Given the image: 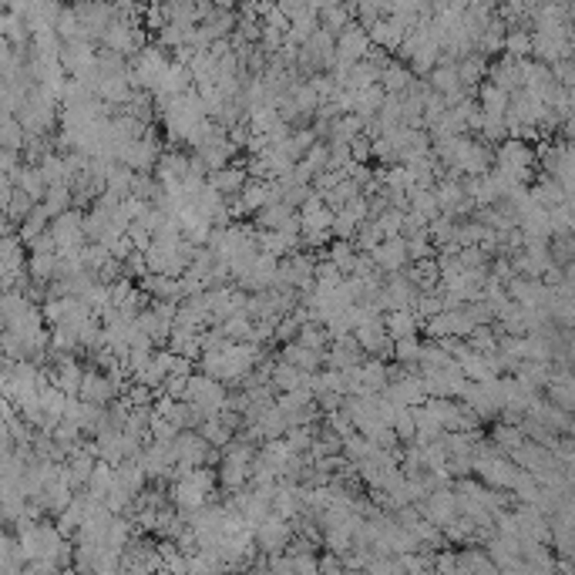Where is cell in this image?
<instances>
[{"label":"cell","mask_w":575,"mask_h":575,"mask_svg":"<svg viewBox=\"0 0 575 575\" xmlns=\"http://www.w3.org/2000/svg\"><path fill=\"white\" fill-rule=\"evenodd\" d=\"M384 326H387V337L394 340V343H401V340L418 337V330H421L424 323L418 320L414 310H397V313H387V317H384Z\"/></svg>","instance_id":"obj_22"},{"label":"cell","mask_w":575,"mask_h":575,"mask_svg":"<svg viewBox=\"0 0 575 575\" xmlns=\"http://www.w3.org/2000/svg\"><path fill=\"white\" fill-rule=\"evenodd\" d=\"M371 222H377V226H380V229H384V236H404V226H407V212L404 209H394V205H390V209H384V212H380V216H377V219H371Z\"/></svg>","instance_id":"obj_35"},{"label":"cell","mask_w":575,"mask_h":575,"mask_svg":"<svg viewBox=\"0 0 575 575\" xmlns=\"http://www.w3.org/2000/svg\"><path fill=\"white\" fill-rule=\"evenodd\" d=\"M296 343H303L310 350H330V334H326L323 323H306L303 330H300V340H296Z\"/></svg>","instance_id":"obj_36"},{"label":"cell","mask_w":575,"mask_h":575,"mask_svg":"<svg viewBox=\"0 0 575 575\" xmlns=\"http://www.w3.org/2000/svg\"><path fill=\"white\" fill-rule=\"evenodd\" d=\"M461 397H464L468 407H472L474 414H481V418H488L491 410H494V384H468Z\"/></svg>","instance_id":"obj_31"},{"label":"cell","mask_w":575,"mask_h":575,"mask_svg":"<svg viewBox=\"0 0 575 575\" xmlns=\"http://www.w3.org/2000/svg\"><path fill=\"white\" fill-rule=\"evenodd\" d=\"M300 219H303V236L306 233H330V236H334V219H337V212L323 203L320 196H313V199L300 209Z\"/></svg>","instance_id":"obj_15"},{"label":"cell","mask_w":575,"mask_h":575,"mask_svg":"<svg viewBox=\"0 0 575 575\" xmlns=\"http://www.w3.org/2000/svg\"><path fill=\"white\" fill-rule=\"evenodd\" d=\"M384 102H387V91H384L380 85L367 88V91H356V95H354V115H360V119L371 125V121H377V115H380Z\"/></svg>","instance_id":"obj_25"},{"label":"cell","mask_w":575,"mask_h":575,"mask_svg":"<svg viewBox=\"0 0 575 575\" xmlns=\"http://www.w3.org/2000/svg\"><path fill=\"white\" fill-rule=\"evenodd\" d=\"M457 74H461V85H474V81L485 74V58H474V54H468V58L457 65Z\"/></svg>","instance_id":"obj_37"},{"label":"cell","mask_w":575,"mask_h":575,"mask_svg":"<svg viewBox=\"0 0 575 575\" xmlns=\"http://www.w3.org/2000/svg\"><path fill=\"white\" fill-rule=\"evenodd\" d=\"M427 81H431V88H434L438 95H444V98H448V95H457V91L464 88L461 85V74H457V65H451V61H441L438 68L427 74Z\"/></svg>","instance_id":"obj_26"},{"label":"cell","mask_w":575,"mask_h":575,"mask_svg":"<svg viewBox=\"0 0 575 575\" xmlns=\"http://www.w3.org/2000/svg\"><path fill=\"white\" fill-rule=\"evenodd\" d=\"M380 78H384V68H377L373 61H360L354 68L347 71V78H343V91H367V88H377L380 85Z\"/></svg>","instance_id":"obj_21"},{"label":"cell","mask_w":575,"mask_h":575,"mask_svg":"<svg viewBox=\"0 0 575 575\" xmlns=\"http://www.w3.org/2000/svg\"><path fill=\"white\" fill-rule=\"evenodd\" d=\"M85 222H88V212H81V209H68L65 216H58V219L51 222V236L58 239V256L85 249L88 246Z\"/></svg>","instance_id":"obj_5"},{"label":"cell","mask_w":575,"mask_h":575,"mask_svg":"<svg viewBox=\"0 0 575 575\" xmlns=\"http://www.w3.org/2000/svg\"><path fill=\"white\" fill-rule=\"evenodd\" d=\"M371 51H373V41H371V34H367V27H360V20H354V24L337 37L340 68H354L360 61H367V54Z\"/></svg>","instance_id":"obj_7"},{"label":"cell","mask_w":575,"mask_h":575,"mask_svg":"<svg viewBox=\"0 0 575 575\" xmlns=\"http://www.w3.org/2000/svg\"><path fill=\"white\" fill-rule=\"evenodd\" d=\"M280 360H287L293 367H300L303 373H320L326 367V350H310L303 343H287L283 350H280Z\"/></svg>","instance_id":"obj_16"},{"label":"cell","mask_w":575,"mask_h":575,"mask_svg":"<svg viewBox=\"0 0 575 575\" xmlns=\"http://www.w3.org/2000/svg\"><path fill=\"white\" fill-rule=\"evenodd\" d=\"M373 256V263H377V270L394 276V272H401L410 266V253H407V239L404 236H390L384 239L380 246H377V253Z\"/></svg>","instance_id":"obj_12"},{"label":"cell","mask_w":575,"mask_h":575,"mask_svg":"<svg viewBox=\"0 0 575 575\" xmlns=\"http://www.w3.org/2000/svg\"><path fill=\"white\" fill-rule=\"evenodd\" d=\"M169 68H172L169 51L162 44H149L138 58H132V85H135V91L155 95V88L162 85V78L169 74Z\"/></svg>","instance_id":"obj_2"},{"label":"cell","mask_w":575,"mask_h":575,"mask_svg":"<svg viewBox=\"0 0 575 575\" xmlns=\"http://www.w3.org/2000/svg\"><path fill=\"white\" fill-rule=\"evenodd\" d=\"M102 407H95V404H88L85 397H71L68 401V407H65V421L68 424H74L78 431H98V424H102Z\"/></svg>","instance_id":"obj_17"},{"label":"cell","mask_w":575,"mask_h":575,"mask_svg":"<svg viewBox=\"0 0 575 575\" xmlns=\"http://www.w3.org/2000/svg\"><path fill=\"white\" fill-rule=\"evenodd\" d=\"M145 481H149V472L142 468V461H121L115 468V488H121L132 498H142L145 494Z\"/></svg>","instance_id":"obj_18"},{"label":"cell","mask_w":575,"mask_h":575,"mask_svg":"<svg viewBox=\"0 0 575 575\" xmlns=\"http://www.w3.org/2000/svg\"><path fill=\"white\" fill-rule=\"evenodd\" d=\"M209 186L219 188L226 199H239L242 188L249 186V172H246L242 162H233V165H226V169L209 172Z\"/></svg>","instance_id":"obj_14"},{"label":"cell","mask_w":575,"mask_h":575,"mask_svg":"<svg viewBox=\"0 0 575 575\" xmlns=\"http://www.w3.org/2000/svg\"><path fill=\"white\" fill-rule=\"evenodd\" d=\"M410 212H418L421 219L434 222L441 219V203H438V188H414L410 192Z\"/></svg>","instance_id":"obj_30"},{"label":"cell","mask_w":575,"mask_h":575,"mask_svg":"<svg viewBox=\"0 0 575 575\" xmlns=\"http://www.w3.org/2000/svg\"><path fill=\"white\" fill-rule=\"evenodd\" d=\"M296 539V532H293V522H283V518H276L270 515L263 525H256V548L263 552V556H283L289 552V545Z\"/></svg>","instance_id":"obj_6"},{"label":"cell","mask_w":575,"mask_h":575,"mask_svg":"<svg viewBox=\"0 0 575 575\" xmlns=\"http://www.w3.org/2000/svg\"><path fill=\"white\" fill-rule=\"evenodd\" d=\"M508 51H511V54H525V51H528V37H525V34L508 37Z\"/></svg>","instance_id":"obj_38"},{"label":"cell","mask_w":575,"mask_h":575,"mask_svg":"<svg viewBox=\"0 0 575 575\" xmlns=\"http://www.w3.org/2000/svg\"><path fill=\"white\" fill-rule=\"evenodd\" d=\"M169 421L179 427V431H199L205 424V418L196 410V407L188 404V401H175V407H172Z\"/></svg>","instance_id":"obj_33"},{"label":"cell","mask_w":575,"mask_h":575,"mask_svg":"<svg viewBox=\"0 0 575 575\" xmlns=\"http://www.w3.org/2000/svg\"><path fill=\"white\" fill-rule=\"evenodd\" d=\"M125 394V373H108V371H88L85 373V387L81 397L95 407H111L115 401H121Z\"/></svg>","instance_id":"obj_4"},{"label":"cell","mask_w":575,"mask_h":575,"mask_svg":"<svg viewBox=\"0 0 575 575\" xmlns=\"http://www.w3.org/2000/svg\"><path fill=\"white\" fill-rule=\"evenodd\" d=\"M199 434H203V441L209 444V448H216V451H226L233 441H236V427H229V424L219 418H212V421H205L203 427H199Z\"/></svg>","instance_id":"obj_27"},{"label":"cell","mask_w":575,"mask_h":575,"mask_svg":"<svg viewBox=\"0 0 575 575\" xmlns=\"http://www.w3.org/2000/svg\"><path fill=\"white\" fill-rule=\"evenodd\" d=\"M474 326L478 323L472 320L468 306H461V310H444L438 317H431V320L424 323V334H427V340H461V337H472Z\"/></svg>","instance_id":"obj_3"},{"label":"cell","mask_w":575,"mask_h":575,"mask_svg":"<svg viewBox=\"0 0 575 575\" xmlns=\"http://www.w3.org/2000/svg\"><path fill=\"white\" fill-rule=\"evenodd\" d=\"M98 44L95 41H65V51H61V65L71 78H88L95 65H98Z\"/></svg>","instance_id":"obj_9"},{"label":"cell","mask_w":575,"mask_h":575,"mask_svg":"<svg viewBox=\"0 0 575 575\" xmlns=\"http://www.w3.org/2000/svg\"><path fill=\"white\" fill-rule=\"evenodd\" d=\"M421 515L427 518V522L434 525V528H441V532H448L451 525L461 518V505H457V494L448 488H438L431 498H424L421 505Z\"/></svg>","instance_id":"obj_8"},{"label":"cell","mask_w":575,"mask_h":575,"mask_svg":"<svg viewBox=\"0 0 575 575\" xmlns=\"http://www.w3.org/2000/svg\"><path fill=\"white\" fill-rule=\"evenodd\" d=\"M14 186L20 192H27L34 203H44V196H48V182H44V175L37 165H20V172L14 175Z\"/></svg>","instance_id":"obj_29"},{"label":"cell","mask_w":575,"mask_h":575,"mask_svg":"<svg viewBox=\"0 0 575 575\" xmlns=\"http://www.w3.org/2000/svg\"><path fill=\"white\" fill-rule=\"evenodd\" d=\"M407 276H410V283L421 289V293H431V289L441 283V266L438 259H424V263H410L407 266Z\"/></svg>","instance_id":"obj_28"},{"label":"cell","mask_w":575,"mask_h":575,"mask_svg":"<svg viewBox=\"0 0 575 575\" xmlns=\"http://www.w3.org/2000/svg\"><path fill=\"white\" fill-rule=\"evenodd\" d=\"M364 360H367V354L356 343V337L334 340L330 350H326V367L330 371H356V367H364Z\"/></svg>","instance_id":"obj_13"},{"label":"cell","mask_w":575,"mask_h":575,"mask_svg":"<svg viewBox=\"0 0 575 575\" xmlns=\"http://www.w3.org/2000/svg\"><path fill=\"white\" fill-rule=\"evenodd\" d=\"M326 259L337 266L343 276H354L356 270V259H360V249L354 246V239H334L326 246Z\"/></svg>","instance_id":"obj_23"},{"label":"cell","mask_w":575,"mask_h":575,"mask_svg":"<svg viewBox=\"0 0 575 575\" xmlns=\"http://www.w3.org/2000/svg\"><path fill=\"white\" fill-rule=\"evenodd\" d=\"M229 394L233 390L219 384V380H212V377H205V373H192L188 377V390H186V401L199 414H203L205 421H212V418H219L222 410H226V401H229Z\"/></svg>","instance_id":"obj_1"},{"label":"cell","mask_w":575,"mask_h":575,"mask_svg":"<svg viewBox=\"0 0 575 575\" xmlns=\"http://www.w3.org/2000/svg\"><path fill=\"white\" fill-rule=\"evenodd\" d=\"M418 296H421V289L410 283V276L407 272H394L384 280V313H397V310H414L418 303Z\"/></svg>","instance_id":"obj_10"},{"label":"cell","mask_w":575,"mask_h":575,"mask_svg":"<svg viewBox=\"0 0 575 575\" xmlns=\"http://www.w3.org/2000/svg\"><path fill=\"white\" fill-rule=\"evenodd\" d=\"M384 229H380V226H377V222H364V226H360V233H356V239H354V246L356 249H360V253H377V246H380V242H384Z\"/></svg>","instance_id":"obj_34"},{"label":"cell","mask_w":575,"mask_h":575,"mask_svg":"<svg viewBox=\"0 0 575 575\" xmlns=\"http://www.w3.org/2000/svg\"><path fill=\"white\" fill-rule=\"evenodd\" d=\"M356 18V7H347V4H320V27L326 34L340 37Z\"/></svg>","instance_id":"obj_20"},{"label":"cell","mask_w":575,"mask_h":575,"mask_svg":"<svg viewBox=\"0 0 575 575\" xmlns=\"http://www.w3.org/2000/svg\"><path fill=\"white\" fill-rule=\"evenodd\" d=\"M0 145L4 152H20L24 155V145H27V132L14 115H4V128H0Z\"/></svg>","instance_id":"obj_32"},{"label":"cell","mask_w":575,"mask_h":575,"mask_svg":"<svg viewBox=\"0 0 575 575\" xmlns=\"http://www.w3.org/2000/svg\"><path fill=\"white\" fill-rule=\"evenodd\" d=\"M306 380H310V373H303L300 367H293V364H287V360H280V356H276V364H272V387L280 390V394L303 390Z\"/></svg>","instance_id":"obj_24"},{"label":"cell","mask_w":575,"mask_h":575,"mask_svg":"<svg viewBox=\"0 0 575 575\" xmlns=\"http://www.w3.org/2000/svg\"><path fill=\"white\" fill-rule=\"evenodd\" d=\"M418 85V74L407 68L404 61H390L387 68H384V78H380V88L387 91V95H410V88Z\"/></svg>","instance_id":"obj_19"},{"label":"cell","mask_w":575,"mask_h":575,"mask_svg":"<svg viewBox=\"0 0 575 575\" xmlns=\"http://www.w3.org/2000/svg\"><path fill=\"white\" fill-rule=\"evenodd\" d=\"M276 272H280V259L259 253V259L253 263V270L239 280V289L249 293V296H256V293H270V289H276Z\"/></svg>","instance_id":"obj_11"}]
</instances>
